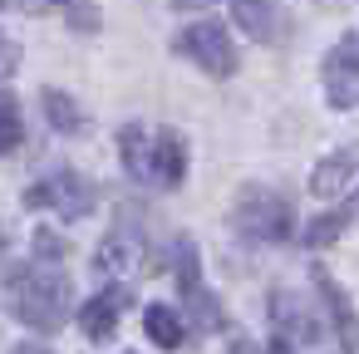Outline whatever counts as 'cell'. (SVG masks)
Returning a JSON list of instances; mask_svg holds the SVG:
<instances>
[{
  "label": "cell",
  "mask_w": 359,
  "mask_h": 354,
  "mask_svg": "<svg viewBox=\"0 0 359 354\" xmlns=\"http://www.w3.org/2000/svg\"><path fill=\"white\" fill-rule=\"evenodd\" d=\"M6 300L15 310V320L40 334H55L69 320V280H65L60 261H35V266L15 271L6 285Z\"/></svg>",
  "instance_id": "cell-1"
},
{
  "label": "cell",
  "mask_w": 359,
  "mask_h": 354,
  "mask_svg": "<svg viewBox=\"0 0 359 354\" xmlns=\"http://www.w3.org/2000/svg\"><path fill=\"white\" fill-rule=\"evenodd\" d=\"M231 226L246 241H256V246H280L295 231V207L276 187H256L251 182V187H241V197L231 207Z\"/></svg>",
  "instance_id": "cell-2"
},
{
  "label": "cell",
  "mask_w": 359,
  "mask_h": 354,
  "mask_svg": "<svg viewBox=\"0 0 359 354\" xmlns=\"http://www.w3.org/2000/svg\"><path fill=\"white\" fill-rule=\"evenodd\" d=\"M172 50H177L182 60H192L197 69H207L212 79L236 74L231 35H226V25H217V20H192V25H182V30H177V40H172Z\"/></svg>",
  "instance_id": "cell-3"
},
{
  "label": "cell",
  "mask_w": 359,
  "mask_h": 354,
  "mask_svg": "<svg viewBox=\"0 0 359 354\" xmlns=\"http://www.w3.org/2000/svg\"><path fill=\"white\" fill-rule=\"evenodd\" d=\"M143 246H148L143 212H138L133 202H123V207L114 212V226H109V236H104V246H99L94 266H99L104 275H128V271H138V261H143Z\"/></svg>",
  "instance_id": "cell-4"
},
{
  "label": "cell",
  "mask_w": 359,
  "mask_h": 354,
  "mask_svg": "<svg viewBox=\"0 0 359 354\" xmlns=\"http://www.w3.org/2000/svg\"><path fill=\"white\" fill-rule=\"evenodd\" d=\"M25 207L55 212V217H65V222L89 217V207H94V182L79 177V172H69V168H55L50 177H40L35 187H25Z\"/></svg>",
  "instance_id": "cell-5"
},
{
  "label": "cell",
  "mask_w": 359,
  "mask_h": 354,
  "mask_svg": "<svg viewBox=\"0 0 359 354\" xmlns=\"http://www.w3.org/2000/svg\"><path fill=\"white\" fill-rule=\"evenodd\" d=\"M271 325H276V339L285 344V349H315L320 344V315L310 310V300L305 295H295V290H276L271 295Z\"/></svg>",
  "instance_id": "cell-6"
},
{
  "label": "cell",
  "mask_w": 359,
  "mask_h": 354,
  "mask_svg": "<svg viewBox=\"0 0 359 354\" xmlns=\"http://www.w3.org/2000/svg\"><path fill=\"white\" fill-rule=\"evenodd\" d=\"M325 99L334 109H359V35H344L325 60Z\"/></svg>",
  "instance_id": "cell-7"
},
{
  "label": "cell",
  "mask_w": 359,
  "mask_h": 354,
  "mask_svg": "<svg viewBox=\"0 0 359 354\" xmlns=\"http://www.w3.org/2000/svg\"><path fill=\"white\" fill-rule=\"evenodd\" d=\"M123 305H128V285H109V290H99L94 300L79 305V329H84L94 344H114Z\"/></svg>",
  "instance_id": "cell-8"
},
{
  "label": "cell",
  "mask_w": 359,
  "mask_h": 354,
  "mask_svg": "<svg viewBox=\"0 0 359 354\" xmlns=\"http://www.w3.org/2000/svg\"><path fill=\"white\" fill-rule=\"evenodd\" d=\"M315 290H320V300H325V310H330V325H334V334H339L344 354H359V315L349 310V300H344L339 280H334L330 271H320V266H315Z\"/></svg>",
  "instance_id": "cell-9"
},
{
  "label": "cell",
  "mask_w": 359,
  "mask_h": 354,
  "mask_svg": "<svg viewBox=\"0 0 359 354\" xmlns=\"http://www.w3.org/2000/svg\"><path fill=\"white\" fill-rule=\"evenodd\" d=\"M187 177V143L177 128L153 133V187H177Z\"/></svg>",
  "instance_id": "cell-10"
},
{
  "label": "cell",
  "mask_w": 359,
  "mask_h": 354,
  "mask_svg": "<svg viewBox=\"0 0 359 354\" xmlns=\"http://www.w3.org/2000/svg\"><path fill=\"white\" fill-rule=\"evenodd\" d=\"M354 172H359V158H354V153H330V158H320V168L310 172V197L330 202V197L349 192Z\"/></svg>",
  "instance_id": "cell-11"
},
{
  "label": "cell",
  "mask_w": 359,
  "mask_h": 354,
  "mask_svg": "<svg viewBox=\"0 0 359 354\" xmlns=\"http://www.w3.org/2000/svg\"><path fill=\"white\" fill-rule=\"evenodd\" d=\"M118 158L133 182H153V128H143V123L118 128Z\"/></svg>",
  "instance_id": "cell-12"
},
{
  "label": "cell",
  "mask_w": 359,
  "mask_h": 354,
  "mask_svg": "<svg viewBox=\"0 0 359 354\" xmlns=\"http://www.w3.org/2000/svg\"><path fill=\"white\" fill-rule=\"evenodd\" d=\"M143 329H148V339H153L158 349H182V339H187L182 315H177L172 305H148V310H143Z\"/></svg>",
  "instance_id": "cell-13"
},
{
  "label": "cell",
  "mask_w": 359,
  "mask_h": 354,
  "mask_svg": "<svg viewBox=\"0 0 359 354\" xmlns=\"http://www.w3.org/2000/svg\"><path fill=\"white\" fill-rule=\"evenodd\" d=\"M182 300H187V310H192V325H197V329H207V334H212V329H222V325H226V315H222L217 295L202 285V275L182 285Z\"/></svg>",
  "instance_id": "cell-14"
},
{
  "label": "cell",
  "mask_w": 359,
  "mask_h": 354,
  "mask_svg": "<svg viewBox=\"0 0 359 354\" xmlns=\"http://www.w3.org/2000/svg\"><path fill=\"white\" fill-rule=\"evenodd\" d=\"M231 20H236L251 40H271V30H276V6H271V0H231Z\"/></svg>",
  "instance_id": "cell-15"
},
{
  "label": "cell",
  "mask_w": 359,
  "mask_h": 354,
  "mask_svg": "<svg viewBox=\"0 0 359 354\" xmlns=\"http://www.w3.org/2000/svg\"><path fill=\"white\" fill-rule=\"evenodd\" d=\"M40 109H45V118H50L55 133H79V128H84V109H79L65 89H45V94H40Z\"/></svg>",
  "instance_id": "cell-16"
},
{
  "label": "cell",
  "mask_w": 359,
  "mask_h": 354,
  "mask_svg": "<svg viewBox=\"0 0 359 354\" xmlns=\"http://www.w3.org/2000/svg\"><path fill=\"white\" fill-rule=\"evenodd\" d=\"M349 202L339 207V212H325V217H310V226H305V246H334L339 241V231L349 226Z\"/></svg>",
  "instance_id": "cell-17"
},
{
  "label": "cell",
  "mask_w": 359,
  "mask_h": 354,
  "mask_svg": "<svg viewBox=\"0 0 359 354\" xmlns=\"http://www.w3.org/2000/svg\"><path fill=\"white\" fill-rule=\"evenodd\" d=\"M25 143V123H20V109H15V99L0 89V158L6 153H15Z\"/></svg>",
  "instance_id": "cell-18"
},
{
  "label": "cell",
  "mask_w": 359,
  "mask_h": 354,
  "mask_svg": "<svg viewBox=\"0 0 359 354\" xmlns=\"http://www.w3.org/2000/svg\"><path fill=\"white\" fill-rule=\"evenodd\" d=\"M65 256V241L55 231H35V261H60Z\"/></svg>",
  "instance_id": "cell-19"
},
{
  "label": "cell",
  "mask_w": 359,
  "mask_h": 354,
  "mask_svg": "<svg viewBox=\"0 0 359 354\" xmlns=\"http://www.w3.org/2000/svg\"><path fill=\"white\" fill-rule=\"evenodd\" d=\"M15 64H20V45H15L6 30H0V79H6V74H15Z\"/></svg>",
  "instance_id": "cell-20"
},
{
  "label": "cell",
  "mask_w": 359,
  "mask_h": 354,
  "mask_svg": "<svg viewBox=\"0 0 359 354\" xmlns=\"http://www.w3.org/2000/svg\"><path fill=\"white\" fill-rule=\"evenodd\" d=\"M69 25H74V30H99L94 6H74V11H69Z\"/></svg>",
  "instance_id": "cell-21"
},
{
  "label": "cell",
  "mask_w": 359,
  "mask_h": 354,
  "mask_svg": "<svg viewBox=\"0 0 359 354\" xmlns=\"http://www.w3.org/2000/svg\"><path fill=\"white\" fill-rule=\"evenodd\" d=\"M231 354H290V349H285L280 339H276L271 349H261V344H251V339H236V344H231Z\"/></svg>",
  "instance_id": "cell-22"
},
{
  "label": "cell",
  "mask_w": 359,
  "mask_h": 354,
  "mask_svg": "<svg viewBox=\"0 0 359 354\" xmlns=\"http://www.w3.org/2000/svg\"><path fill=\"white\" fill-rule=\"evenodd\" d=\"M25 11H60V6H69V0H20Z\"/></svg>",
  "instance_id": "cell-23"
},
{
  "label": "cell",
  "mask_w": 359,
  "mask_h": 354,
  "mask_svg": "<svg viewBox=\"0 0 359 354\" xmlns=\"http://www.w3.org/2000/svg\"><path fill=\"white\" fill-rule=\"evenodd\" d=\"M15 354H50V344H35V339H20Z\"/></svg>",
  "instance_id": "cell-24"
},
{
  "label": "cell",
  "mask_w": 359,
  "mask_h": 354,
  "mask_svg": "<svg viewBox=\"0 0 359 354\" xmlns=\"http://www.w3.org/2000/svg\"><path fill=\"white\" fill-rule=\"evenodd\" d=\"M177 11H202V6H212V0H172Z\"/></svg>",
  "instance_id": "cell-25"
},
{
  "label": "cell",
  "mask_w": 359,
  "mask_h": 354,
  "mask_svg": "<svg viewBox=\"0 0 359 354\" xmlns=\"http://www.w3.org/2000/svg\"><path fill=\"white\" fill-rule=\"evenodd\" d=\"M349 212H359V192H354V197H349Z\"/></svg>",
  "instance_id": "cell-26"
},
{
  "label": "cell",
  "mask_w": 359,
  "mask_h": 354,
  "mask_svg": "<svg viewBox=\"0 0 359 354\" xmlns=\"http://www.w3.org/2000/svg\"><path fill=\"white\" fill-rule=\"evenodd\" d=\"M0 6H6V0H0Z\"/></svg>",
  "instance_id": "cell-27"
}]
</instances>
